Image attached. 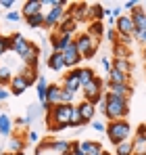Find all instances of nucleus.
<instances>
[{"label": "nucleus", "instance_id": "45", "mask_svg": "<svg viewBox=\"0 0 146 155\" xmlns=\"http://www.w3.org/2000/svg\"><path fill=\"white\" fill-rule=\"evenodd\" d=\"M92 128L96 130V132H104L106 130V124H102L100 120H92Z\"/></svg>", "mask_w": 146, "mask_h": 155}, {"label": "nucleus", "instance_id": "30", "mask_svg": "<svg viewBox=\"0 0 146 155\" xmlns=\"http://www.w3.org/2000/svg\"><path fill=\"white\" fill-rule=\"evenodd\" d=\"M25 23L31 27V29L44 27V13H36V15H31V17H25Z\"/></svg>", "mask_w": 146, "mask_h": 155}, {"label": "nucleus", "instance_id": "2", "mask_svg": "<svg viewBox=\"0 0 146 155\" xmlns=\"http://www.w3.org/2000/svg\"><path fill=\"white\" fill-rule=\"evenodd\" d=\"M104 134L109 136L111 145L117 147L119 143H123V140L129 138V134H132V126H129L127 120H115V122H109V124H106Z\"/></svg>", "mask_w": 146, "mask_h": 155}, {"label": "nucleus", "instance_id": "4", "mask_svg": "<svg viewBox=\"0 0 146 155\" xmlns=\"http://www.w3.org/2000/svg\"><path fill=\"white\" fill-rule=\"evenodd\" d=\"M65 6H52L48 13L44 15V27L46 29H56V25L65 19V15H67V8Z\"/></svg>", "mask_w": 146, "mask_h": 155}, {"label": "nucleus", "instance_id": "14", "mask_svg": "<svg viewBox=\"0 0 146 155\" xmlns=\"http://www.w3.org/2000/svg\"><path fill=\"white\" fill-rule=\"evenodd\" d=\"M46 147L59 155H71V140H65V138H54Z\"/></svg>", "mask_w": 146, "mask_h": 155}, {"label": "nucleus", "instance_id": "26", "mask_svg": "<svg viewBox=\"0 0 146 155\" xmlns=\"http://www.w3.org/2000/svg\"><path fill=\"white\" fill-rule=\"evenodd\" d=\"M96 78L94 74V69H90V67H79V71H77V80H79V84L81 86H86L88 82H92Z\"/></svg>", "mask_w": 146, "mask_h": 155}, {"label": "nucleus", "instance_id": "41", "mask_svg": "<svg viewBox=\"0 0 146 155\" xmlns=\"http://www.w3.org/2000/svg\"><path fill=\"white\" fill-rule=\"evenodd\" d=\"M132 38H134V42H140L142 46H146V29H144V31H138V29H134Z\"/></svg>", "mask_w": 146, "mask_h": 155}, {"label": "nucleus", "instance_id": "53", "mask_svg": "<svg viewBox=\"0 0 146 155\" xmlns=\"http://www.w3.org/2000/svg\"><path fill=\"white\" fill-rule=\"evenodd\" d=\"M142 57H144V61H146V46H142Z\"/></svg>", "mask_w": 146, "mask_h": 155}, {"label": "nucleus", "instance_id": "16", "mask_svg": "<svg viewBox=\"0 0 146 155\" xmlns=\"http://www.w3.org/2000/svg\"><path fill=\"white\" fill-rule=\"evenodd\" d=\"M75 107L79 109V115H81L84 124H90V122L94 120V115H96V107H94L92 103H88V101H81V103H77Z\"/></svg>", "mask_w": 146, "mask_h": 155}, {"label": "nucleus", "instance_id": "43", "mask_svg": "<svg viewBox=\"0 0 146 155\" xmlns=\"http://www.w3.org/2000/svg\"><path fill=\"white\" fill-rule=\"evenodd\" d=\"M100 67H102V69H104V71L109 74V71L113 69V61H111L109 57H102V59H100Z\"/></svg>", "mask_w": 146, "mask_h": 155}, {"label": "nucleus", "instance_id": "52", "mask_svg": "<svg viewBox=\"0 0 146 155\" xmlns=\"http://www.w3.org/2000/svg\"><path fill=\"white\" fill-rule=\"evenodd\" d=\"M15 124H17V126H29L25 117H17V120H15Z\"/></svg>", "mask_w": 146, "mask_h": 155}, {"label": "nucleus", "instance_id": "21", "mask_svg": "<svg viewBox=\"0 0 146 155\" xmlns=\"http://www.w3.org/2000/svg\"><path fill=\"white\" fill-rule=\"evenodd\" d=\"M61 90H63V86H61V84H48L46 101H48L50 105H61Z\"/></svg>", "mask_w": 146, "mask_h": 155}, {"label": "nucleus", "instance_id": "44", "mask_svg": "<svg viewBox=\"0 0 146 155\" xmlns=\"http://www.w3.org/2000/svg\"><path fill=\"white\" fill-rule=\"evenodd\" d=\"M4 17H6V21H13V23H17V21L21 19V13H17V11H8Z\"/></svg>", "mask_w": 146, "mask_h": 155}, {"label": "nucleus", "instance_id": "46", "mask_svg": "<svg viewBox=\"0 0 146 155\" xmlns=\"http://www.w3.org/2000/svg\"><path fill=\"white\" fill-rule=\"evenodd\" d=\"M140 2H136V0H127V2H123L121 4V8H127V11H134L136 6H138Z\"/></svg>", "mask_w": 146, "mask_h": 155}, {"label": "nucleus", "instance_id": "40", "mask_svg": "<svg viewBox=\"0 0 146 155\" xmlns=\"http://www.w3.org/2000/svg\"><path fill=\"white\" fill-rule=\"evenodd\" d=\"M117 36H119V34H117V29H115V27H109V29H104V38H106L111 44H117Z\"/></svg>", "mask_w": 146, "mask_h": 155}, {"label": "nucleus", "instance_id": "8", "mask_svg": "<svg viewBox=\"0 0 146 155\" xmlns=\"http://www.w3.org/2000/svg\"><path fill=\"white\" fill-rule=\"evenodd\" d=\"M29 44H31V40H27L23 34H19V31L11 36V51L17 52L19 57H23V52L27 51V46H29Z\"/></svg>", "mask_w": 146, "mask_h": 155}, {"label": "nucleus", "instance_id": "24", "mask_svg": "<svg viewBox=\"0 0 146 155\" xmlns=\"http://www.w3.org/2000/svg\"><path fill=\"white\" fill-rule=\"evenodd\" d=\"M102 19H104V6L102 4H90L88 21H102Z\"/></svg>", "mask_w": 146, "mask_h": 155}, {"label": "nucleus", "instance_id": "10", "mask_svg": "<svg viewBox=\"0 0 146 155\" xmlns=\"http://www.w3.org/2000/svg\"><path fill=\"white\" fill-rule=\"evenodd\" d=\"M23 63H25V67H38V59H40V46L38 44H29L27 46V51L23 52Z\"/></svg>", "mask_w": 146, "mask_h": 155}, {"label": "nucleus", "instance_id": "55", "mask_svg": "<svg viewBox=\"0 0 146 155\" xmlns=\"http://www.w3.org/2000/svg\"><path fill=\"white\" fill-rule=\"evenodd\" d=\"M144 69H146V65H144Z\"/></svg>", "mask_w": 146, "mask_h": 155}, {"label": "nucleus", "instance_id": "35", "mask_svg": "<svg viewBox=\"0 0 146 155\" xmlns=\"http://www.w3.org/2000/svg\"><path fill=\"white\" fill-rule=\"evenodd\" d=\"M132 149H134L132 140H123L115 147V155H132Z\"/></svg>", "mask_w": 146, "mask_h": 155}, {"label": "nucleus", "instance_id": "50", "mask_svg": "<svg viewBox=\"0 0 146 155\" xmlns=\"http://www.w3.org/2000/svg\"><path fill=\"white\" fill-rule=\"evenodd\" d=\"M8 94H11V92H8V88H2V86H0V101H6V99H8Z\"/></svg>", "mask_w": 146, "mask_h": 155}, {"label": "nucleus", "instance_id": "38", "mask_svg": "<svg viewBox=\"0 0 146 155\" xmlns=\"http://www.w3.org/2000/svg\"><path fill=\"white\" fill-rule=\"evenodd\" d=\"M40 111H42V109H40V105H36V103L29 105V113H27V117H25V120H27V124H31V122L40 115Z\"/></svg>", "mask_w": 146, "mask_h": 155}, {"label": "nucleus", "instance_id": "13", "mask_svg": "<svg viewBox=\"0 0 146 155\" xmlns=\"http://www.w3.org/2000/svg\"><path fill=\"white\" fill-rule=\"evenodd\" d=\"M77 71H79V67L71 69L67 76L63 78V88H65V90H71V92H75V94L81 90V84H79V80H77Z\"/></svg>", "mask_w": 146, "mask_h": 155}, {"label": "nucleus", "instance_id": "51", "mask_svg": "<svg viewBox=\"0 0 146 155\" xmlns=\"http://www.w3.org/2000/svg\"><path fill=\"white\" fill-rule=\"evenodd\" d=\"M96 107H98V111H100V113H104V109H106V101H104V97L100 99V103H98Z\"/></svg>", "mask_w": 146, "mask_h": 155}, {"label": "nucleus", "instance_id": "37", "mask_svg": "<svg viewBox=\"0 0 146 155\" xmlns=\"http://www.w3.org/2000/svg\"><path fill=\"white\" fill-rule=\"evenodd\" d=\"M61 103L63 105H75V92H71V90H61Z\"/></svg>", "mask_w": 146, "mask_h": 155}, {"label": "nucleus", "instance_id": "12", "mask_svg": "<svg viewBox=\"0 0 146 155\" xmlns=\"http://www.w3.org/2000/svg\"><path fill=\"white\" fill-rule=\"evenodd\" d=\"M132 23H134V27L138 29V31H144L146 29V8L142 6V4H138L134 11H132Z\"/></svg>", "mask_w": 146, "mask_h": 155}, {"label": "nucleus", "instance_id": "20", "mask_svg": "<svg viewBox=\"0 0 146 155\" xmlns=\"http://www.w3.org/2000/svg\"><path fill=\"white\" fill-rule=\"evenodd\" d=\"M113 69L119 74H125V76H132L134 63H132V59H113Z\"/></svg>", "mask_w": 146, "mask_h": 155}, {"label": "nucleus", "instance_id": "29", "mask_svg": "<svg viewBox=\"0 0 146 155\" xmlns=\"http://www.w3.org/2000/svg\"><path fill=\"white\" fill-rule=\"evenodd\" d=\"M132 76H125V74H119L115 69L109 71V84H129Z\"/></svg>", "mask_w": 146, "mask_h": 155}, {"label": "nucleus", "instance_id": "7", "mask_svg": "<svg viewBox=\"0 0 146 155\" xmlns=\"http://www.w3.org/2000/svg\"><path fill=\"white\" fill-rule=\"evenodd\" d=\"M88 8H90L88 2H71L69 8H67V15L73 21H86L88 19Z\"/></svg>", "mask_w": 146, "mask_h": 155}, {"label": "nucleus", "instance_id": "32", "mask_svg": "<svg viewBox=\"0 0 146 155\" xmlns=\"http://www.w3.org/2000/svg\"><path fill=\"white\" fill-rule=\"evenodd\" d=\"M11 128H13V120L6 113H0V134L2 136H8L11 134Z\"/></svg>", "mask_w": 146, "mask_h": 155}, {"label": "nucleus", "instance_id": "49", "mask_svg": "<svg viewBox=\"0 0 146 155\" xmlns=\"http://www.w3.org/2000/svg\"><path fill=\"white\" fill-rule=\"evenodd\" d=\"M0 6H4V8H13V6H15V0H0Z\"/></svg>", "mask_w": 146, "mask_h": 155}, {"label": "nucleus", "instance_id": "28", "mask_svg": "<svg viewBox=\"0 0 146 155\" xmlns=\"http://www.w3.org/2000/svg\"><path fill=\"white\" fill-rule=\"evenodd\" d=\"M36 88H38V101L44 103V101H46V90H48V80H46L44 76H38Z\"/></svg>", "mask_w": 146, "mask_h": 155}, {"label": "nucleus", "instance_id": "22", "mask_svg": "<svg viewBox=\"0 0 146 155\" xmlns=\"http://www.w3.org/2000/svg\"><path fill=\"white\" fill-rule=\"evenodd\" d=\"M46 63H48V67L52 71H63V69H67L65 67V61H63V54L61 52H52L48 59H46Z\"/></svg>", "mask_w": 146, "mask_h": 155}, {"label": "nucleus", "instance_id": "36", "mask_svg": "<svg viewBox=\"0 0 146 155\" xmlns=\"http://www.w3.org/2000/svg\"><path fill=\"white\" fill-rule=\"evenodd\" d=\"M113 54H115V59H129V48L121 44H113Z\"/></svg>", "mask_w": 146, "mask_h": 155}, {"label": "nucleus", "instance_id": "3", "mask_svg": "<svg viewBox=\"0 0 146 155\" xmlns=\"http://www.w3.org/2000/svg\"><path fill=\"white\" fill-rule=\"evenodd\" d=\"M73 42H75L77 52L81 54V59H92L98 51V40L92 38L90 34H86V31L77 34V38H73Z\"/></svg>", "mask_w": 146, "mask_h": 155}, {"label": "nucleus", "instance_id": "48", "mask_svg": "<svg viewBox=\"0 0 146 155\" xmlns=\"http://www.w3.org/2000/svg\"><path fill=\"white\" fill-rule=\"evenodd\" d=\"M136 136H146V124H140L136 128Z\"/></svg>", "mask_w": 146, "mask_h": 155}, {"label": "nucleus", "instance_id": "33", "mask_svg": "<svg viewBox=\"0 0 146 155\" xmlns=\"http://www.w3.org/2000/svg\"><path fill=\"white\" fill-rule=\"evenodd\" d=\"M11 80H13V71H11V67H8V65H0V86L6 88V86L11 84Z\"/></svg>", "mask_w": 146, "mask_h": 155}, {"label": "nucleus", "instance_id": "42", "mask_svg": "<svg viewBox=\"0 0 146 155\" xmlns=\"http://www.w3.org/2000/svg\"><path fill=\"white\" fill-rule=\"evenodd\" d=\"M132 42H134V38H132V36H123V34L117 36V44H121V46H127V48H129V46H132Z\"/></svg>", "mask_w": 146, "mask_h": 155}, {"label": "nucleus", "instance_id": "6", "mask_svg": "<svg viewBox=\"0 0 146 155\" xmlns=\"http://www.w3.org/2000/svg\"><path fill=\"white\" fill-rule=\"evenodd\" d=\"M106 90L109 92H104V94H109V97H113V99H125V101H129V97H132V84H106Z\"/></svg>", "mask_w": 146, "mask_h": 155}, {"label": "nucleus", "instance_id": "15", "mask_svg": "<svg viewBox=\"0 0 146 155\" xmlns=\"http://www.w3.org/2000/svg\"><path fill=\"white\" fill-rule=\"evenodd\" d=\"M115 29H117V34L132 36L136 27H134V23H132V17H129V15H121L119 19H115Z\"/></svg>", "mask_w": 146, "mask_h": 155}, {"label": "nucleus", "instance_id": "54", "mask_svg": "<svg viewBox=\"0 0 146 155\" xmlns=\"http://www.w3.org/2000/svg\"><path fill=\"white\" fill-rule=\"evenodd\" d=\"M0 155H11V153H0Z\"/></svg>", "mask_w": 146, "mask_h": 155}, {"label": "nucleus", "instance_id": "18", "mask_svg": "<svg viewBox=\"0 0 146 155\" xmlns=\"http://www.w3.org/2000/svg\"><path fill=\"white\" fill-rule=\"evenodd\" d=\"M77 149L84 155H100L102 153V145L96 143V140H81V143H77Z\"/></svg>", "mask_w": 146, "mask_h": 155}, {"label": "nucleus", "instance_id": "11", "mask_svg": "<svg viewBox=\"0 0 146 155\" xmlns=\"http://www.w3.org/2000/svg\"><path fill=\"white\" fill-rule=\"evenodd\" d=\"M27 82H25V78L21 74H15L13 80H11V84H8V92L11 94H15V97H21L23 92H27Z\"/></svg>", "mask_w": 146, "mask_h": 155}, {"label": "nucleus", "instance_id": "5", "mask_svg": "<svg viewBox=\"0 0 146 155\" xmlns=\"http://www.w3.org/2000/svg\"><path fill=\"white\" fill-rule=\"evenodd\" d=\"M63 54V61H65V67H69V69H75V67H79V63L84 61L81 59V54L77 52V48H75V42H71L65 51L61 52Z\"/></svg>", "mask_w": 146, "mask_h": 155}, {"label": "nucleus", "instance_id": "31", "mask_svg": "<svg viewBox=\"0 0 146 155\" xmlns=\"http://www.w3.org/2000/svg\"><path fill=\"white\" fill-rule=\"evenodd\" d=\"M21 76L25 78L27 86H33L38 82V67H25L23 71H21Z\"/></svg>", "mask_w": 146, "mask_h": 155}, {"label": "nucleus", "instance_id": "23", "mask_svg": "<svg viewBox=\"0 0 146 155\" xmlns=\"http://www.w3.org/2000/svg\"><path fill=\"white\" fill-rule=\"evenodd\" d=\"M23 151H25V140L21 136L13 134V136H11V143H8V153L17 155V153H23Z\"/></svg>", "mask_w": 146, "mask_h": 155}, {"label": "nucleus", "instance_id": "39", "mask_svg": "<svg viewBox=\"0 0 146 155\" xmlns=\"http://www.w3.org/2000/svg\"><path fill=\"white\" fill-rule=\"evenodd\" d=\"M6 51H11V36H0V57Z\"/></svg>", "mask_w": 146, "mask_h": 155}, {"label": "nucleus", "instance_id": "25", "mask_svg": "<svg viewBox=\"0 0 146 155\" xmlns=\"http://www.w3.org/2000/svg\"><path fill=\"white\" fill-rule=\"evenodd\" d=\"M132 145H134L132 155H146V136H134Z\"/></svg>", "mask_w": 146, "mask_h": 155}, {"label": "nucleus", "instance_id": "27", "mask_svg": "<svg viewBox=\"0 0 146 155\" xmlns=\"http://www.w3.org/2000/svg\"><path fill=\"white\" fill-rule=\"evenodd\" d=\"M86 34H90L92 38L100 40V38L104 36V25H102V21H90V25H88V31H86Z\"/></svg>", "mask_w": 146, "mask_h": 155}, {"label": "nucleus", "instance_id": "19", "mask_svg": "<svg viewBox=\"0 0 146 155\" xmlns=\"http://www.w3.org/2000/svg\"><path fill=\"white\" fill-rule=\"evenodd\" d=\"M42 8H44V2L42 0H27V2H23L21 17H31L36 13H42Z\"/></svg>", "mask_w": 146, "mask_h": 155}, {"label": "nucleus", "instance_id": "9", "mask_svg": "<svg viewBox=\"0 0 146 155\" xmlns=\"http://www.w3.org/2000/svg\"><path fill=\"white\" fill-rule=\"evenodd\" d=\"M71 42H73V36H63V34H56V31H52V36H50L52 52H63Z\"/></svg>", "mask_w": 146, "mask_h": 155}, {"label": "nucleus", "instance_id": "47", "mask_svg": "<svg viewBox=\"0 0 146 155\" xmlns=\"http://www.w3.org/2000/svg\"><path fill=\"white\" fill-rule=\"evenodd\" d=\"M27 138H29V140H31V143H38V140H40V134H38V132H36V130H31V132H29V134H27Z\"/></svg>", "mask_w": 146, "mask_h": 155}, {"label": "nucleus", "instance_id": "1", "mask_svg": "<svg viewBox=\"0 0 146 155\" xmlns=\"http://www.w3.org/2000/svg\"><path fill=\"white\" fill-rule=\"evenodd\" d=\"M104 101H106V109H104V117L109 122H115V120H125L129 115V101L125 99H113L109 94H104Z\"/></svg>", "mask_w": 146, "mask_h": 155}, {"label": "nucleus", "instance_id": "17", "mask_svg": "<svg viewBox=\"0 0 146 155\" xmlns=\"http://www.w3.org/2000/svg\"><path fill=\"white\" fill-rule=\"evenodd\" d=\"M54 31H56V34H63V36H73V34L77 31V21H73L69 15H65V19L56 25Z\"/></svg>", "mask_w": 146, "mask_h": 155}, {"label": "nucleus", "instance_id": "34", "mask_svg": "<svg viewBox=\"0 0 146 155\" xmlns=\"http://www.w3.org/2000/svg\"><path fill=\"white\" fill-rule=\"evenodd\" d=\"M79 126H84V120H81V115H79V109L73 105V109H71V120H69V128H79Z\"/></svg>", "mask_w": 146, "mask_h": 155}]
</instances>
